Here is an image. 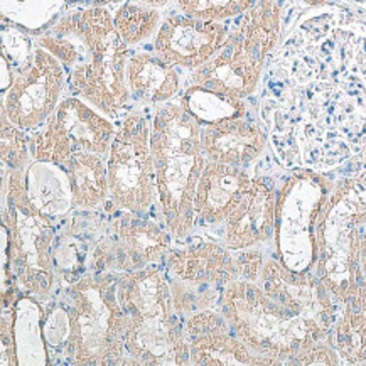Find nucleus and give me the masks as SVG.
I'll list each match as a JSON object with an SVG mask.
<instances>
[{
	"instance_id": "nucleus-4",
	"label": "nucleus",
	"mask_w": 366,
	"mask_h": 366,
	"mask_svg": "<svg viewBox=\"0 0 366 366\" xmlns=\"http://www.w3.org/2000/svg\"><path fill=\"white\" fill-rule=\"evenodd\" d=\"M4 176L9 287H17L22 295L48 302L59 280L54 265V242L59 219L41 213L27 198L24 169L4 172Z\"/></svg>"
},
{
	"instance_id": "nucleus-32",
	"label": "nucleus",
	"mask_w": 366,
	"mask_h": 366,
	"mask_svg": "<svg viewBox=\"0 0 366 366\" xmlns=\"http://www.w3.org/2000/svg\"><path fill=\"white\" fill-rule=\"evenodd\" d=\"M287 365L337 366L342 365V360L340 353H337V350L335 348V345H332V341L327 337V340H319L304 346L302 350H299L297 353L290 356Z\"/></svg>"
},
{
	"instance_id": "nucleus-24",
	"label": "nucleus",
	"mask_w": 366,
	"mask_h": 366,
	"mask_svg": "<svg viewBox=\"0 0 366 366\" xmlns=\"http://www.w3.org/2000/svg\"><path fill=\"white\" fill-rule=\"evenodd\" d=\"M71 184L73 209H103L110 201L107 157L76 152L64 166Z\"/></svg>"
},
{
	"instance_id": "nucleus-12",
	"label": "nucleus",
	"mask_w": 366,
	"mask_h": 366,
	"mask_svg": "<svg viewBox=\"0 0 366 366\" xmlns=\"http://www.w3.org/2000/svg\"><path fill=\"white\" fill-rule=\"evenodd\" d=\"M66 68L37 44L29 61L12 79L2 103V114L24 132L41 127L63 100Z\"/></svg>"
},
{
	"instance_id": "nucleus-25",
	"label": "nucleus",
	"mask_w": 366,
	"mask_h": 366,
	"mask_svg": "<svg viewBox=\"0 0 366 366\" xmlns=\"http://www.w3.org/2000/svg\"><path fill=\"white\" fill-rule=\"evenodd\" d=\"M179 105L201 127L217 125L222 122L248 117L245 98L209 90V88L199 86V84H187L184 93L179 97Z\"/></svg>"
},
{
	"instance_id": "nucleus-37",
	"label": "nucleus",
	"mask_w": 366,
	"mask_h": 366,
	"mask_svg": "<svg viewBox=\"0 0 366 366\" xmlns=\"http://www.w3.org/2000/svg\"><path fill=\"white\" fill-rule=\"evenodd\" d=\"M363 159H365V167H366V145H365V150H363Z\"/></svg>"
},
{
	"instance_id": "nucleus-35",
	"label": "nucleus",
	"mask_w": 366,
	"mask_h": 366,
	"mask_svg": "<svg viewBox=\"0 0 366 366\" xmlns=\"http://www.w3.org/2000/svg\"><path fill=\"white\" fill-rule=\"evenodd\" d=\"M139 4H142V6H147V7H154V9H161L166 6L169 0H137Z\"/></svg>"
},
{
	"instance_id": "nucleus-29",
	"label": "nucleus",
	"mask_w": 366,
	"mask_h": 366,
	"mask_svg": "<svg viewBox=\"0 0 366 366\" xmlns=\"http://www.w3.org/2000/svg\"><path fill=\"white\" fill-rule=\"evenodd\" d=\"M49 306L42 317V336H44L48 355H63L71 336V312L63 290H58L49 300Z\"/></svg>"
},
{
	"instance_id": "nucleus-2",
	"label": "nucleus",
	"mask_w": 366,
	"mask_h": 366,
	"mask_svg": "<svg viewBox=\"0 0 366 366\" xmlns=\"http://www.w3.org/2000/svg\"><path fill=\"white\" fill-rule=\"evenodd\" d=\"M201 127L179 102L156 107L150 132L159 192V209L174 240L194 229V194L208 162L201 145Z\"/></svg>"
},
{
	"instance_id": "nucleus-17",
	"label": "nucleus",
	"mask_w": 366,
	"mask_h": 366,
	"mask_svg": "<svg viewBox=\"0 0 366 366\" xmlns=\"http://www.w3.org/2000/svg\"><path fill=\"white\" fill-rule=\"evenodd\" d=\"M167 274L186 282L224 289L238 279L233 250L222 242H201L182 248L172 247L162 260Z\"/></svg>"
},
{
	"instance_id": "nucleus-16",
	"label": "nucleus",
	"mask_w": 366,
	"mask_h": 366,
	"mask_svg": "<svg viewBox=\"0 0 366 366\" xmlns=\"http://www.w3.org/2000/svg\"><path fill=\"white\" fill-rule=\"evenodd\" d=\"M253 177L245 169L208 161L194 194V228L219 227L245 194Z\"/></svg>"
},
{
	"instance_id": "nucleus-19",
	"label": "nucleus",
	"mask_w": 366,
	"mask_h": 366,
	"mask_svg": "<svg viewBox=\"0 0 366 366\" xmlns=\"http://www.w3.org/2000/svg\"><path fill=\"white\" fill-rule=\"evenodd\" d=\"M282 31V9L277 0H257L242 16L238 29L232 31L227 44L243 59L264 68Z\"/></svg>"
},
{
	"instance_id": "nucleus-10",
	"label": "nucleus",
	"mask_w": 366,
	"mask_h": 366,
	"mask_svg": "<svg viewBox=\"0 0 366 366\" xmlns=\"http://www.w3.org/2000/svg\"><path fill=\"white\" fill-rule=\"evenodd\" d=\"M117 125L78 97L63 98L41 127L29 134L32 161L64 167L76 152L109 156Z\"/></svg>"
},
{
	"instance_id": "nucleus-23",
	"label": "nucleus",
	"mask_w": 366,
	"mask_h": 366,
	"mask_svg": "<svg viewBox=\"0 0 366 366\" xmlns=\"http://www.w3.org/2000/svg\"><path fill=\"white\" fill-rule=\"evenodd\" d=\"M330 340L342 365L366 363V282L356 285L341 302Z\"/></svg>"
},
{
	"instance_id": "nucleus-30",
	"label": "nucleus",
	"mask_w": 366,
	"mask_h": 366,
	"mask_svg": "<svg viewBox=\"0 0 366 366\" xmlns=\"http://www.w3.org/2000/svg\"><path fill=\"white\" fill-rule=\"evenodd\" d=\"M257 0H177V7L184 16L201 21L224 22L243 16Z\"/></svg>"
},
{
	"instance_id": "nucleus-9",
	"label": "nucleus",
	"mask_w": 366,
	"mask_h": 366,
	"mask_svg": "<svg viewBox=\"0 0 366 366\" xmlns=\"http://www.w3.org/2000/svg\"><path fill=\"white\" fill-rule=\"evenodd\" d=\"M150 132L152 122L144 114H127L117 127L107 156L110 203L142 217H156V211L161 214Z\"/></svg>"
},
{
	"instance_id": "nucleus-6",
	"label": "nucleus",
	"mask_w": 366,
	"mask_h": 366,
	"mask_svg": "<svg viewBox=\"0 0 366 366\" xmlns=\"http://www.w3.org/2000/svg\"><path fill=\"white\" fill-rule=\"evenodd\" d=\"M366 224V167L336 181L317 219L314 272L337 302L366 282L360 267V234Z\"/></svg>"
},
{
	"instance_id": "nucleus-22",
	"label": "nucleus",
	"mask_w": 366,
	"mask_h": 366,
	"mask_svg": "<svg viewBox=\"0 0 366 366\" xmlns=\"http://www.w3.org/2000/svg\"><path fill=\"white\" fill-rule=\"evenodd\" d=\"M24 184L27 198L41 213L61 219L73 209L71 184L64 167L31 161L24 169Z\"/></svg>"
},
{
	"instance_id": "nucleus-5",
	"label": "nucleus",
	"mask_w": 366,
	"mask_h": 366,
	"mask_svg": "<svg viewBox=\"0 0 366 366\" xmlns=\"http://www.w3.org/2000/svg\"><path fill=\"white\" fill-rule=\"evenodd\" d=\"M61 290L71 312L64 361L74 366L132 365L125 348L127 316L119 300V274L88 272Z\"/></svg>"
},
{
	"instance_id": "nucleus-36",
	"label": "nucleus",
	"mask_w": 366,
	"mask_h": 366,
	"mask_svg": "<svg viewBox=\"0 0 366 366\" xmlns=\"http://www.w3.org/2000/svg\"><path fill=\"white\" fill-rule=\"evenodd\" d=\"M302 2L309 7H321V6H325V4L330 2V0H302Z\"/></svg>"
},
{
	"instance_id": "nucleus-15",
	"label": "nucleus",
	"mask_w": 366,
	"mask_h": 366,
	"mask_svg": "<svg viewBox=\"0 0 366 366\" xmlns=\"http://www.w3.org/2000/svg\"><path fill=\"white\" fill-rule=\"evenodd\" d=\"M277 189L265 177H253L250 186L223 223L222 243L229 250L264 247L274 242Z\"/></svg>"
},
{
	"instance_id": "nucleus-8",
	"label": "nucleus",
	"mask_w": 366,
	"mask_h": 366,
	"mask_svg": "<svg viewBox=\"0 0 366 366\" xmlns=\"http://www.w3.org/2000/svg\"><path fill=\"white\" fill-rule=\"evenodd\" d=\"M335 181L311 169H294L277 189L275 257L294 272L314 270L316 228Z\"/></svg>"
},
{
	"instance_id": "nucleus-1",
	"label": "nucleus",
	"mask_w": 366,
	"mask_h": 366,
	"mask_svg": "<svg viewBox=\"0 0 366 366\" xmlns=\"http://www.w3.org/2000/svg\"><path fill=\"white\" fill-rule=\"evenodd\" d=\"M340 307L316 272L290 270L275 255L255 282H229L218 306L237 336L272 365H287L304 346L327 340Z\"/></svg>"
},
{
	"instance_id": "nucleus-33",
	"label": "nucleus",
	"mask_w": 366,
	"mask_h": 366,
	"mask_svg": "<svg viewBox=\"0 0 366 366\" xmlns=\"http://www.w3.org/2000/svg\"><path fill=\"white\" fill-rule=\"evenodd\" d=\"M234 262H237L238 269V279L243 280H255L260 277V272L264 269V264L267 260V253L264 252V247H250L243 248V250H233Z\"/></svg>"
},
{
	"instance_id": "nucleus-34",
	"label": "nucleus",
	"mask_w": 366,
	"mask_h": 366,
	"mask_svg": "<svg viewBox=\"0 0 366 366\" xmlns=\"http://www.w3.org/2000/svg\"><path fill=\"white\" fill-rule=\"evenodd\" d=\"M360 267H361V274H363L365 280H366V224L361 229L360 234Z\"/></svg>"
},
{
	"instance_id": "nucleus-38",
	"label": "nucleus",
	"mask_w": 366,
	"mask_h": 366,
	"mask_svg": "<svg viewBox=\"0 0 366 366\" xmlns=\"http://www.w3.org/2000/svg\"><path fill=\"white\" fill-rule=\"evenodd\" d=\"M277 2H284V0H277Z\"/></svg>"
},
{
	"instance_id": "nucleus-18",
	"label": "nucleus",
	"mask_w": 366,
	"mask_h": 366,
	"mask_svg": "<svg viewBox=\"0 0 366 366\" xmlns=\"http://www.w3.org/2000/svg\"><path fill=\"white\" fill-rule=\"evenodd\" d=\"M201 145L208 161L245 169L265 152L269 135L260 124L245 117L203 127Z\"/></svg>"
},
{
	"instance_id": "nucleus-31",
	"label": "nucleus",
	"mask_w": 366,
	"mask_h": 366,
	"mask_svg": "<svg viewBox=\"0 0 366 366\" xmlns=\"http://www.w3.org/2000/svg\"><path fill=\"white\" fill-rule=\"evenodd\" d=\"M32 161L29 134L21 130L2 114V164L4 172L26 169Z\"/></svg>"
},
{
	"instance_id": "nucleus-11",
	"label": "nucleus",
	"mask_w": 366,
	"mask_h": 366,
	"mask_svg": "<svg viewBox=\"0 0 366 366\" xmlns=\"http://www.w3.org/2000/svg\"><path fill=\"white\" fill-rule=\"evenodd\" d=\"M172 240L162 219L115 209L110 213L105 233L93 248L88 272L125 274L161 264L172 248Z\"/></svg>"
},
{
	"instance_id": "nucleus-13",
	"label": "nucleus",
	"mask_w": 366,
	"mask_h": 366,
	"mask_svg": "<svg viewBox=\"0 0 366 366\" xmlns=\"http://www.w3.org/2000/svg\"><path fill=\"white\" fill-rule=\"evenodd\" d=\"M232 31L224 22L201 21L189 16L166 17L154 37V53L176 68L198 69L227 44Z\"/></svg>"
},
{
	"instance_id": "nucleus-3",
	"label": "nucleus",
	"mask_w": 366,
	"mask_h": 366,
	"mask_svg": "<svg viewBox=\"0 0 366 366\" xmlns=\"http://www.w3.org/2000/svg\"><path fill=\"white\" fill-rule=\"evenodd\" d=\"M119 300L127 316L125 348L132 365H191L189 345L172 306L162 262L119 274Z\"/></svg>"
},
{
	"instance_id": "nucleus-27",
	"label": "nucleus",
	"mask_w": 366,
	"mask_h": 366,
	"mask_svg": "<svg viewBox=\"0 0 366 366\" xmlns=\"http://www.w3.org/2000/svg\"><path fill=\"white\" fill-rule=\"evenodd\" d=\"M114 17L117 32L129 48L149 41L150 37H156L161 26L159 9L142 4H124Z\"/></svg>"
},
{
	"instance_id": "nucleus-21",
	"label": "nucleus",
	"mask_w": 366,
	"mask_h": 366,
	"mask_svg": "<svg viewBox=\"0 0 366 366\" xmlns=\"http://www.w3.org/2000/svg\"><path fill=\"white\" fill-rule=\"evenodd\" d=\"M127 84L130 97L145 105L172 102L181 92V76L176 66L156 53L139 51L127 61Z\"/></svg>"
},
{
	"instance_id": "nucleus-14",
	"label": "nucleus",
	"mask_w": 366,
	"mask_h": 366,
	"mask_svg": "<svg viewBox=\"0 0 366 366\" xmlns=\"http://www.w3.org/2000/svg\"><path fill=\"white\" fill-rule=\"evenodd\" d=\"M182 327L189 345L191 365H272L237 336L219 309L191 314L182 321Z\"/></svg>"
},
{
	"instance_id": "nucleus-7",
	"label": "nucleus",
	"mask_w": 366,
	"mask_h": 366,
	"mask_svg": "<svg viewBox=\"0 0 366 366\" xmlns=\"http://www.w3.org/2000/svg\"><path fill=\"white\" fill-rule=\"evenodd\" d=\"M74 31L90 51V59L71 69L69 88L110 120H119L130 102L127 61L130 48L122 41L115 17L103 7L74 14Z\"/></svg>"
},
{
	"instance_id": "nucleus-26",
	"label": "nucleus",
	"mask_w": 366,
	"mask_h": 366,
	"mask_svg": "<svg viewBox=\"0 0 366 366\" xmlns=\"http://www.w3.org/2000/svg\"><path fill=\"white\" fill-rule=\"evenodd\" d=\"M39 300L29 295H19L14 304V341H16V353L19 365H31V356L36 363H41L36 353H42L49 360L46 348L44 336H42V317L44 309Z\"/></svg>"
},
{
	"instance_id": "nucleus-20",
	"label": "nucleus",
	"mask_w": 366,
	"mask_h": 366,
	"mask_svg": "<svg viewBox=\"0 0 366 366\" xmlns=\"http://www.w3.org/2000/svg\"><path fill=\"white\" fill-rule=\"evenodd\" d=\"M264 68L243 59L228 44L203 66L191 71L189 84H199L209 90L247 98L257 92Z\"/></svg>"
},
{
	"instance_id": "nucleus-28",
	"label": "nucleus",
	"mask_w": 366,
	"mask_h": 366,
	"mask_svg": "<svg viewBox=\"0 0 366 366\" xmlns=\"http://www.w3.org/2000/svg\"><path fill=\"white\" fill-rule=\"evenodd\" d=\"M169 285H171L172 306L182 321L191 314L206 309H218L219 306L223 289L217 285L186 282L172 275H169Z\"/></svg>"
}]
</instances>
